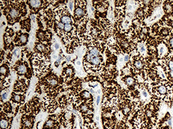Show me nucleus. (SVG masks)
Masks as SVG:
<instances>
[{
	"instance_id": "41",
	"label": "nucleus",
	"mask_w": 173,
	"mask_h": 129,
	"mask_svg": "<svg viewBox=\"0 0 173 129\" xmlns=\"http://www.w3.org/2000/svg\"><path fill=\"white\" fill-rule=\"evenodd\" d=\"M128 10H131V9H132V5H128Z\"/></svg>"
},
{
	"instance_id": "35",
	"label": "nucleus",
	"mask_w": 173,
	"mask_h": 129,
	"mask_svg": "<svg viewBox=\"0 0 173 129\" xmlns=\"http://www.w3.org/2000/svg\"><path fill=\"white\" fill-rule=\"evenodd\" d=\"M69 8H71V10H72V2H69Z\"/></svg>"
},
{
	"instance_id": "8",
	"label": "nucleus",
	"mask_w": 173,
	"mask_h": 129,
	"mask_svg": "<svg viewBox=\"0 0 173 129\" xmlns=\"http://www.w3.org/2000/svg\"><path fill=\"white\" fill-rule=\"evenodd\" d=\"M55 125V120L53 119H48L45 122V125H44V128L45 129H50L53 128Z\"/></svg>"
},
{
	"instance_id": "5",
	"label": "nucleus",
	"mask_w": 173,
	"mask_h": 129,
	"mask_svg": "<svg viewBox=\"0 0 173 129\" xmlns=\"http://www.w3.org/2000/svg\"><path fill=\"white\" fill-rule=\"evenodd\" d=\"M47 83L50 87H55L58 85V79L56 78V77H50L47 80Z\"/></svg>"
},
{
	"instance_id": "26",
	"label": "nucleus",
	"mask_w": 173,
	"mask_h": 129,
	"mask_svg": "<svg viewBox=\"0 0 173 129\" xmlns=\"http://www.w3.org/2000/svg\"><path fill=\"white\" fill-rule=\"evenodd\" d=\"M64 24L62 22H57V25H56V27L58 28L59 30H64Z\"/></svg>"
},
{
	"instance_id": "32",
	"label": "nucleus",
	"mask_w": 173,
	"mask_h": 129,
	"mask_svg": "<svg viewBox=\"0 0 173 129\" xmlns=\"http://www.w3.org/2000/svg\"><path fill=\"white\" fill-rule=\"evenodd\" d=\"M168 75H169V77H170L171 79L173 80V71H170L169 72Z\"/></svg>"
},
{
	"instance_id": "31",
	"label": "nucleus",
	"mask_w": 173,
	"mask_h": 129,
	"mask_svg": "<svg viewBox=\"0 0 173 129\" xmlns=\"http://www.w3.org/2000/svg\"><path fill=\"white\" fill-rule=\"evenodd\" d=\"M140 51H141V53H143V52H144L145 51V47L144 46H143V45H140Z\"/></svg>"
},
{
	"instance_id": "33",
	"label": "nucleus",
	"mask_w": 173,
	"mask_h": 129,
	"mask_svg": "<svg viewBox=\"0 0 173 129\" xmlns=\"http://www.w3.org/2000/svg\"><path fill=\"white\" fill-rule=\"evenodd\" d=\"M169 42H170V46H171L172 48H173V38H170V41H169Z\"/></svg>"
},
{
	"instance_id": "22",
	"label": "nucleus",
	"mask_w": 173,
	"mask_h": 129,
	"mask_svg": "<svg viewBox=\"0 0 173 129\" xmlns=\"http://www.w3.org/2000/svg\"><path fill=\"white\" fill-rule=\"evenodd\" d=\"M89 110V107L87 105H83L80 107V112H83V113H87V112H88Z\"/></svg>"
},
{
	"instance_id": "3",
	"label": "nucleus",
	"mask_w": 173,
	"mask_h": 129,
	"mask_svg": "<svg viewBox=\"0 0 173 129\" xmlns=\"http://www.w3.org/2000/svg\"><path fill=\"white\" fill-rule=\"evenodd\" d=\"M28 38H29V34H21L20 35L18 36V45H24L28 41Z\"/></svg>"
},
{
	"instance_id": "17",
	"label": "nucleus",
	"mask_w": 173,
	"mask_h": 129,
	"mask_svg": "<svg viewBox=\"0 0 173 129\" xmlns=\"http://www.w3.org/2000/svg\"><path fill=\"white\" fill-rule=\"evenodd\" d=\"M0 72H1V75L2 76L3 75H6L7 74V73L8 72V68L6 65H2L1 69H0Z\"/></svg>"
},
{
	"instance_id": "27",
	"label": "nucleus",
	"mask_w": 173,
	"mask_h": 129,
	"mask_svg": "<svg viewBox=\"0 0 173 129\" xmlns=\"http://www.w3.org/2000/svg\"><path fill=\"white\" fill-rule=\"evenodd\" d=\"M8 91L2 93V101H3L4 99L7 98V96H8Z\"/></svg>"
},
{
	"instance_id": "2",
	"label": "nucleus",
	"mask_w": 173,
	"mask_h": 129,
	"mask_svg": "<svg viewBox=\"0 0 173 129\" xmlns=\"http://www.w3.org/2000/svg\"><path fill=\"white\" fill-rule=\"evenodd\" d=\"M85 16V11L82 8L80 7H77L75 8V10H74V16L75 18L77 20L80 19Z\"/></svg>"
},
{
	"instance_id": "36",
	"label": "nucleus",
	"mask_w": 173,
	"mask_h": 129,
	"mask_svg": "<svg viewBox=\"0 0 173 129\" xmlns=\"http://www.w3.org/2000/svg\"><path fill=\"white\" fill-rule=\"evenodd\" d=\"M128 59H129V57H128V55H126L125 57V59H124V60H125V61H128Z\"/></svg>"
},
{
	"instance_id": "12",
	"label": "nucleus",
	"mask_w": 173,
	"mask_h": 129,
	"mask_svg": "<svg viewBox=\"0 0 173 129\" xmlns=\"http://www.w3.org/2000/svg\"><path fill=\"white\" fill-rule=\"evenodd\" d=\"M124 80H125L124 81H125L126 84L128 86H132L135 84V80L134 79V78H133L132 77H126L124 79Z\"/></svg>"
},
{
	"instance_id": "21",
	"label": "nucleus",
	"mask_w": 173,
	"mask_h": 129,
	"mask_svg": "<svg viewBox=\"0 0 173 129\" xmlns=\"http://www.w3.org/2000/svg\"><path fill=\"white\" fill-rule=\"evenodd\" d=\"M24 125L27 128H31L33 126V122L31 119H27L24 120Z\"/></svg>"
},
{
	"instance_id": "25",
	"label": "nucleus",
	"mask_w": 173,
	"mask_h": 129,
	"mask_svg": "<svg viewBox=\"0 0 173 129\" xmlns=\"http://www.w3.org/2000/svg\"><path fill=\"white\" fill-rule=\"evenodd\" d=\"M37 37H38L39 39H41V40H43V39H44V37H45V35H44L43 32H42V31H39V33L37 32Z\"/></svg>"
},
{
	"instance_id": "39",
	"label": "nucleus",
	"mask_w": 173,
	"mask_h": 129,
	"mask_svg": "<svg viewBox=\"0 0 173 129\" xmlns=\"http://www.w3.org/2000/svg\"><path fill=\"white\" fill-rule=\"evenodd\" d=\"M127 16H128V17L129 18H132V16H133V14H132L131 13H128V14H127Z\"/></svg>"
},
{
	"instance_id": "29",
	"label": "nucleus",
	"mask_w": 173,
	"mask_h": 129,
	"mask_svg": "<svg viewBox=\"0 0 173 129\" xmlns=\"http://www.w3.org/2000/svg\"><path fill=\"white\" fill-rule=\"evenodd\" d=\"M168 67L171 71H173V61H170L168 63Z\"/></svg>"
},
{
	"instance_id": "1",
	"label": "nucleus",
	"mask_w": 173,
	"mask_h": 129,
	"mask_svg": "<svg viewBox=\"0 0 173 129\" xmlns=\"http://www.w3.org/2000/svg\"><path fill=\"white\" fill-rule=\"evenodd\" d=\"M20 16V11L18 9L15 8H12L10 9L9 11V14L8 16L11 20H16V18H18Z\"/></svg>"
},
{
	"instance_id": "34",
	"label": "nucleus",
	"mask_w": 173,
	"mask_h": 129,
	"mask_svg": "<svg viewBox=\"0 0 173 129\" xmlns=\"http://www.w3.org/2000/svg\"><path fill=\"white\" fill-rule=\"evenodd\" d=\"M142 94H143V96H144L145 97H146L147 96H148V93L146 92L145 91H142Z\"/></svg>"
},
{
	"instance_id": "15",
	"label": "nucleus",
	"mask_w": 173,
	"mask_h": 129,
	"mask_svg": "<svg viewBox=\"0 0 173 129\" xmlns=\"http://www.w3.org/2000/svg\"><path fill=\"white\" fill-rule=\"evenodd\" d=\"M134 65H135V67H136L137 69L141 70V69H143L144 65H143L142 61H141V60H136V61L134 62Z\"/></svg>"
},
{
	"instance_id": "4",
	"label": "nucleus",
	"mask_w": 173,
	"mask_h": 129,
	"mask_svg": "<svg viewBox=\"0 0 173 129\" xmlns=\"http://www.w3.org/2000/svg\"><path fill=\"white\" fill-rule=\"evenodd\" d=\"M26 64H21L18 67H17V71L20 75H24V74L26 73L27 72V67L26 65Z\"/></svg>"
},
{
	"instance_id": "23",
	"label": "nucleus",
	"mask_w": 173,
	"mask_h": 129,
	"mask_svg": "<svg viewBox=\"0 0 173 129\" xmlns=\"http://www.w3.org/2000/svg\"><path fill=\"white\" fill-rule=\"evenodd\" d=\"M137 16L140 18H143V16H144V11H143L141 8V9H139V10H137Z\"/></svg>"
},
{
	"instance_id": "42",
	"label": "nucleus",
	"mask_w": 173,
	"mask_h": 129,
	"mask_svg": "<svg viewBox=\"0 0 173 129\" xmlns=\"http://www.w3.org/2000/svg\"><path fill=\"white\" fill-rule=\"evenodd\" d=\"M70 60H71V57H67V61H70Z\"/></svg>"
},
{
	"instance_id": "28",
	"label": "nucleus",
	"mask_w": 173,
	"mask_h": 129,
	"mask_svg": "<svg viewBox=\"0 0 173 129\" xmlns=\"http://www.w3.org/2000/svg\"><path fill=\"white\" fill-rule=\"evenodd\" d=\"M146 38V34L143 33L142 32H141V33L139 34V38L141 40H144L145 38Z\"/></svg>"
},
{
	"instance_id": "37",
	"label": "nucleus",
	"mask_w": 173,
	"mask_h": 129,
	"mask_svg": "<svg viewBox=\"0 0 173 129\" xmlns=\"http://www.w3.org/2000/svg\"><path fill=\"white\" fill-rule=\"evenodd\" d=\"M99 101H100V96H98V98H97V104H99Z\"/></svg>"
},
{
	"instance_id": "30",
	"label": "nucleus",
	"mask_w": 173,
	"mask_h": 129,
	"mask_svg": "<svg viewBox=\"0 0 173 129\" xmlns=\"http://www.w3.org/2000/svg\"><path fill=\"white\" fill-rule=\"evenodd\" d=\"M164 50H165V48H164V46H161V47H160V49H159V53H160V54H162L164 53Z\"/></svg>"
},
{
	"instance_id": "18",
	"label": "nucleus",
	"mask_w": 173,
	"mask_h": 129,
	"mask_svg": "<svg viewBox=\"0 0 173 129\" xmlns=\"http://www.w3.org/2000/svg\"><path fill=\"white\" fill-rule=\"evenodd\" d=\"M73 73H74V71L72 67H68L66 69V75L67 76H72Z\"/></svg>"
},
{
	"instance_id": "40",
	"label": "nucleus",
	"mask_w": 173,
	"mask_h": 129,
	"mask_svg": "<svg viewBox=\"0 0 173 129\" xmlns=\"http://www.w3.org/2000/svg\"><path fill=\"white\" fill-rule=\"evenodd\" d=\"M168 124L169 126H171L172 124V122H171V120H168Z\"/></svg>"
},
{
	"instance_id": "9",
	"label": "nucleus",
	"mask_w": 173,
	"mask_h": 129,
	"mask_svg": "<svg viewBox=\"0 0 173 129\" xmlns=\"http://www.w3.org/2000/svg\"><path fill=\"white\" fill-rule=\"evenodd\" d=\"M164 10L168 14H171L173 12V5L171 2H166V4L164 5Z\"/></svg>"
},
{
	"instance_id": "11",
	"label": "nucleus",
	"mask_w": 173,
	"mask_h": 129,
	"mask_svg": "<svg viewBox=\"0 0 173 129\" xmlns=\"http://www.w3.org/2000/svg\"><path fill=\"white\" fill-rule=\"evenodd\" d=\"M61 22L64 24H71L72 22V19L69 16L67 15H64V16H62L61 18Z\"/></svg>"
},
{
	"instance_id": "10",
	"label": "nucleus",
	"mask_w": 173,
	"mask_h": 129,
	"mask_svg": "<svg viewBox=\"0 0 173 129\" xmlns=\"http://www.w3.org/2000/svg\"><path fill=\"white\" fill-rule=\"evenodd\" d=\"M156 91H157V93L161 96L162 95H165L167 92V89L166 88L165 85H161L157 88L156 89Z\"/></svg>"
},
{
	"instance_id": "14",
	"label": "nucleus",
	"mask_w": 173,
	"mask_h": 129,
	"mask_svg": "<svg viewBox=\"0 0 173 129\" xmlns=\"http://www.w3.org/2000/svg\"><path fill=\"white\" fill-rule=\"evenodd\" d=\"M47 46L44 45H42V44H37L35 46V49L37 51H39V52H45L47 51Z\"/></svg>"
},
{
	"instance_id": "19",
	"label": "nucleus",
	"mask_w": 173,
	"mask_h": 129,
	"mask_svg": "<svg viewBox=\"0 0 173 129\" xmlns=\"http://www.w3.org/2000/svg\"><path fill=\"white\" fill-rule=\"evenodd\" d=\"M82 96H83V97L84 98L87 99V100H89V99H90L91 97V95L90 93L87 91H83V93H82Z\"/></svg>"
},
{
	"instance_id": "24",
	"label": "nucleus",
	"mask_w": 173,
	"mask_h": 129,
	"mask_svg": "<svg viewBox=\"0 0 173 129\" xmlns=\"http://www.w3.org/2000/svg\"><path fill=\"white\" fill-rule=\"evenodd\" d=\"M161 34L164 36L168 35V34H169V29L166 28H164L162 29V30H161Z\"/></svg>"
},
{
	"instance_id": "20",
	"label": "nucleus",
	"mask_w": 173,
	"mask_h": 129,
	"mask_svg": "<svg viewBox=\"0 0 173 129\" xmlns=\"http://www.w3.org/2000/svg\"><path fill=\"white\" fill-rule=\"evenodd\" d=\"M72 30V24H66V25L64 26V30L66 32H71V30Z\"/></svg>"
},
{
	"instance_id": "6",
	"label": "nucleus",
	"mask_w": 173,
	"mask_h": 129,
	"mask_svg": "<svg viewBox=\"0 0 173 129\" xmlns=\"http://www.w3.org/2000/svg\"><path fill=\"white\" fill-rule=\"evenodd\" d=\"M118 41L120 46H121V47L123 49H127V48H129V42L126 39H125V38H120Z\"/></svg>"
},
{
	"instance_id": "43",
	"label": "nucleus",
	"mask_w": 173,
	"mask_h": 129,
	"mask_svg": "<svg viewBox=\"0 0 173 129\" xmlns=\"http://www.w3.org/2000/svg\"><path fill=\"white\" fill-rule=\"evenodd\" d=\"M77 64H78V65H80V63L79 62V61H78V62H77Z\"/></svg>"
},
{
	"instance_id": "16",
	"label": "nucleus",
	"mask_w": 173,
	"mask_h": 129,
	"mask_svg": "<svg viewBox=\"0 0 173 129\" xmlns=\"http://www.w3.org/2000/svg\"><path fill=\"white\" fill-rule=\"evenodd\" d=\"M22 100H23V96L21 95H18V94H15V95H13L12 97V100L15 102V103H20V102H22Z\"/></svg>"
},
{
	"instance_id": "13",
	"label": "nucleus",
	"mask_w": 173,
	"mask_h": 129,
	"mask_svg": "<svg viewBox=\"0 0 173 129\" xmlns=\"http://www.w3.org/2000/svg\"><path fill=\"white\" fill-rule=\"evenodd\" d=\"M9 126V122L6 118H4L2 117L1 120V128L2 129H7Z\"/></svg>"
},
{
	"instance_id": "7",
	"label": "nucleus",
	"mask_w": 173,
	"mask_h": 129,
	"mask_svg": "<svg viewBox=\"0 0 173 129\" xmlns=\"http://www.w3.org/2000/svg\"><path fill=\"white\" fill-rule=\"evenodd\" d=\"M29 5L33 8H39L41 6L42 2L41 1H30L28 2Z\"/></svg>"
},
{
	"instance_id": "38",
	"label": "nucleus",
	"mask_w": 173,
	"mask_h": 129,
	"mask_svg": "<svg viewBox=\"0 0 173 129\" xmlns=\"http://www.w3.org/2000/svg\"><path fill=\"white\" fill-rule=\"evenodd\" d=\"M54 47H55V48H56V49L59 48V45H58V43H55Z\"/></svg>"
}]
</instances>
